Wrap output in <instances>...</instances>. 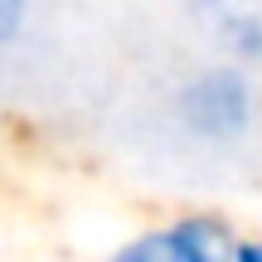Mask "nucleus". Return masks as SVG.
<instances>
[{
    "label": "nucleus",
    "instance_id": "f03ea898",
    "mask_svg": "<svg viewBox=\"0 0 262 262\" xmlns=\"http://www.w3.org/2000/svg\"><path fill=\"white\" fill-rule=\"evenodd\" d=\"M238 238L243 233H233L219 214H175L131 233L102 262H233Z\"/></svg>",
    "mask_w": 262,
    "mask_h": 262
},
{
    "label": "nucleus",
    "instance_id": "f257e3e1",
    "mask_svg": "<svg viewBox=\"0 0 262 262\" xmlns=\"http://www.w3.org/2000/svg\"><path fill=\"white\" fill-rule=\"evenodd\" d=\"M262 122V93L248 63L209 58L170 88V126L199 150H233Z\"/></svg>",
    "mask_w": 262,
    "mask_h": 262
},
{
    "label": "nucleus",
    "instance_id": "20e7f679",
    "mask_svg": "<svg viewBox=\"0 0 262 262\" xmlns=\"http://www.w3.org/2000/svg\"><path fill=\"white\" fill-rule=\"evenodd\" d=\"M34 5H39V0H0V54H10V49L29 34Z\"/></svg>",
    "mask_w": 262,
    "mask_h": 262
},
{
    "label": "nucleus",
    "instance_id": "39448f33",
    "mask_svg": "<svg viewBox=\"0 0 262 262\" xmlns=\"http://www.w3.org/2000/svg\"><path fill=\"white\" fill-rule=\"evenodd\" d=\"M233 262H262V238H238V257Z\"/></svg>",
    "mask_w": 262,
    "mask_h": 262
},
{
    "label": "nucleus",
    "instance_id": "7ed1b4c3",
    "mask_svg": "<svg viewBox=\"0 0 262 262\" xmlns=\"http://www.w3.org/2000/svg\"><path fill=\"white\" fill-rule=\"evenodd\" d=\"M233 63H262V0H189ZM194 19V25H199Z\"/></svg>",
    "mask_w": 262,
    "mask_h": 262
}]
</instances>
